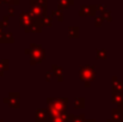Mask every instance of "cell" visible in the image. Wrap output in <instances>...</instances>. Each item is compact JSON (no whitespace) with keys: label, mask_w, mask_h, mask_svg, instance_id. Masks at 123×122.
<instances>
[{"label":"cell","mask_w":123,"mask_h":122,"mask_svg":"<svg viewBox=\"0 0 123 122\" xmlns=\"http://www.w3.org/2000/svg\"><path fill=\"white\" fill-rule=\"evenodd\" d=\"M42 26H43V25L41 24L40 19H35V22H34L32 25L26 30V32H30V31H31V32H40L41 29H42Z\"/></svg>","instance_id":"obj_9"},{"label":"cell","mask_w":123,"mask_h":122,"mask_svg":"<svg viewBox=\"0 0 123 122\" xmlns=\"http://www.w3.org/2000/svg\"><path fill=\"white\" fill-rule=\"evenodd\" d=\"M8 16H13L14 14V8L12 7V6H8Z\"/></svg>","instance_id":"obj_23"},{"label":"cell","mask_w":123,"mask_h":122,"mask_svg":"<svg viewBox=\"0 0 123 122\" xmlns=\"http://www.w3.org/2000/svg\"><path fill=\"white\" fill-rule=\"evenodd\" d=\"M30 4H36L40 5L41 7L47 10V0H30Z\"/></svg>","instance_id":"obj_17"},{"label":"cell","mask_w":123,"mask_h":122,"mask_svg":"<svg viewBox=\"0 0 123 122\" xmlns=\"http://www.w3.org/2000/svg\"><path fill=\"white\" fill-rule=\"evenodd\" d=\"M0 122H2V121H0Z\"/></svg>","instance_id":"obj_28"},{"label":"cell","mask_w":123,"mask_h":122,"mask_svg":"<svg viewBox=\"0 0 123 122\" xmlns=\"http://www.w3.org/2000/svg\"><path fill=\"white\" fill-rule=\"evenodd\" d=\"M96 11H97V6L94 5H82L80 7V16L82 17H86V16H94L96 14Z\"/></svg>","instance_id":"obj_8"},{"label":"cell","mask_w":123,"mask_h":122,"mask_svg":"<svg viewBox=\"0 0 123 122\" xmlns=\"http://www.w3.org/2000/svg\"><path fill=\"white\" fill-rule=\"evenodd\" d=\"M79 34H80V31H79V28H77V26H71L68 29V36L69 37L77 39V37H79Z\"/></svg>","instance_id":"obj_14"},{"label":"cell","mask_w":123,"mask_h":122,"mask_svg":"<svg viewBox=\"0 0 123 122\" xmlns=\"http://www.w3.org/2000/svg\"><path fill=\"white\" fill-rule=\"evenodd\" d=\"M5 2H7L10 5H18L20 2V0H5Z\"/></svg>","instance_id":"obj_22"},{"label":"cell","mask_w":123,"mask_h":122,"mask_svg":"<svg viewBox=\"0 0 123 122\" xmlns=\"http://www.w3.org/2000/svg\"><path fill=\"white\" fill-rule=\"evenodd\" d=\"M8 26V16L2 17V20H0V28H6Z\"/></svg>","instance_id":"obj_20"},{"label":"cell","mask_w":123,"mask_h":122,"mask_svg":"<svg viewBox=\"0 0 123 122\" xmlns=\"http://www.w3.org/2000/svg\"><path fill=\"white\" fill-rule=\"evenodd\" d=\"M51 72H53V74H54L59 80H62V68H61V67L54 65L53 68H51Z\"/></svg>","instance_id":"obj_11"},{"label":"cell","mask_w":123,"mask_h":122,"mask_svg":"<svg viewBox=\"0 0 123 122\" xmlns=\"http://www.w3.org/2000/svg\"><path fill=\"white\" fill-rule=\"evenodd\" d=\"M4 32H2V28H0V37H1V35H2Z\"/></svg>","instance_id":"obj_24"},{"label":"cell","mask_w":123,"mask_h":122,"mask_svg":"<svg viewBox=\"0 0 123 122\" xmlns=\"http://www.w3.org/2000/svg\"><path fill=\"white\" fill-rule=\"evenodd\" d=\"M67 98H48L49 113L50 117H59L62 116L67 105Z\"/></svg>","instance_id":"obj_1"},{"label":"cell","mask_w":123,"mask_h":122,"mask_svg":"<svg viewBox=\"0 0 123 122\" xmlns=\"http://www.w3.org/2000/svg\"><path fill=\"white\" fill-rule=\"evenodd\" d=\"M57 1H59V8L60 10H65V8H67V7H69L74 4L73 0H57Z\"/></svg>","instance_id":"obj_12"},{"label":"cell","mask_w":123,"mask_h":122,"mask_svg":"<svg viewBox=\"0 0 123 122\" xmlns=\"http://www.w3.org/2000/svg\"><path fill=\"white\" fill-rule=\"evenodd\" d=\"M2 1H4V2H5V0H2Z\"/></svg>","instance_id":"obj_27"},{"label":"cell","mask_w":123,"mask_h":122,"mask_svg":"<svg viewBox=\"0 0 123 122\" xmlns=\"http://www.w3.org/2000/svg\"><path fill=\"white\" fill-rule=\"evenodd\" d=\"M80 79L82 81H90L94 79V67L93 66H85L80 71Z\"/></svg>","instance_id":"obj_4"},{"label":"cell","mask_w":123,"mask_h":122,"mask_svg":"<svg viewBox=\"0 0 123 122\" xmlns=\"http://www.w3.org/2000/svg\"><path fill=\"white\" fill-rule=\"evenodd\" d=\"M2 2H4V1H2V0H0V5H1V4H2Z\"/></svg>","instance_id":"obj_26"},{"label":"cell","mask_w":123,"mask_h":122,"mask_svg":"<svg viewBox=\"0 0 123 122\" xmlns=\"http://www.w3.org/2000/svg\"><path fill=\"white\" fill-rule=\"evenodd\" d=\"M102 23H103V18H102V17H96V19H94V24H96V26H100Z\"/></svg>","instance_id":"obj_21"},{"label":"cell","mask_w":123,"mask_h":122,"mask_svg":"<svg viewBox=\"0 0 123 122\" xmlns=\"http://www.w3.org/2000/svg\"><path fill=\"white\" fill-rule=\"evenodd\" d=\"M102 13V18H103V20H111V14H110V12H108L106 10L105 11H103V12H100Z\"/></svg>","instance_id":"obj_19"},{"label":"cell","mask_w":123,"mask_h":122,"mask_svg":"<svg viewBox=\"0 0 123 122\" xmlns=\"http://www.w3.org/2000/svg\"><path fill=\"white\" fill-rule=\"evenodd\" d=\"M30 13L32 14V17L35 19H40L43 16H45L47 13V10L41 7L40 5H36V4H30Z\"/></svg>","instance_id":"obj_5"},{"label":"cell","mask_w":123,"mask_h":122,"mask_svg":"<svg viewBox=\"0 0 123 122\" xmlns=\"http://www.w3.org/2000/svg\"><path fill=\"white\" fill-rule=\"evenodd\" d=\"M13 35L12 32H4L0 37V43H13Z\"/></svg>","instance_id":"obj_10"},{"label":"cell","mask_w":123,"mask_h":122,"mask_svg":"<svg viewBox=\"0 0 123 122\" xmlns=\"http://www.w3.org/2000/svg\"><path fill=\"white\" fill-rule=\"evenodd\" d=\"M6 103H8L10 107H13V108H19V93L18 92H13V93H10L8 97H6L4 99Z\"/></svg>","instance_id":"obj_6"},{"label":"cell","mask_w":123,"mask_h":122,"mask_svg":"<svg viewBox=\"0 0 123 122\" xmlns=\"http://www.w3.org/2000/svg\"><path fill=\"white\" fill-rule=\"evenodd\" d=\"M73 103H74V108H75V109H79V108H84V107H85V99H84L82 97L75 98Z\"/></svg>","instance_id":"obj_16"},{"label":"cell","mask_w":123,"mask_h":122,"mask_svg":"<svg viewBox=\"0 0 123 122\" xmlns=\"http://www.w3.org/2000/svg\"><path fill=\"white\" fill-rule=\"evenodd\" d=\"M29 50L31 51V53H30V58H31V60H30V61H31V64H32V65L41 62L42 60L44 59V49L42 48L41 45L31 44Z\"/></svg>","instance_id":"obj_2"},{"label":"cell","mask_w":123,"mask_h":122,"mask_svg":"<svg viewBox=\"0 0 123 122\" xmlns=\"http://www.w3.org/2000/svg\"><path fill=\"white\" fill-rule=\"evenodd\" d=\"M96 54H97V59H102V60L105 59V56H106V53H105L104 49H97Z\"/></svg>","instance_id":"obj_18"},{"label":"cell","mask_w":123,"mask_h":122,"mask_svg":"<svg viewBox=\"0 0 123 122\" xmlns=\"http://www.w3.org/2000/svg\"><path fill=\"white\" fill-rule=\"evenodd\" d=\"M85 122H94V120H86Z\"/></svg>","instance_id":"obj_25"},{"label":"cell","mask_w":123,"mask_h":122,"mask_svg":"<svg viewBox=\"0 0 123 122\" xmlns=\"http://www.w3.org/2000/svg\"><path fill=\"white\" fill-rule=\"evenodd\" d=\"M35 22L32 14L30 12H22L20 16H19V24L20 26H23L25 29V31L32 25V23Z\"/></svg>","instance_id":"obj_3"},{"label":"cell","mask_w":123,"mask_h":122,"mask_svg":"<svg viewBox=\"0 0 123 122\" xmlns=\"http://www.w3.org/2000/svg\"><path fill=\"white\" fill-rule=\"evenodd\" d=\"M36 122H50V113L45 109H37Z\"/></svg>","instance_id":"obj_7"},{"label":"cell","mask_w":123,"mask_h":122,"mask_svg":"<svg viewBox=\"0 0 123 122\" xmlns=\"http://www.w3.org/2000/svg\"><path fill=\"white\" fill-rule=\"evenodd\" d=\"M40 22H41V24L43 26H51V24H53V19H51V17L50 16H43L42 18H40Z\"/></svg>","instance_id":"obj_13"},{"label":"cell","mask_w":123,"mask_h":122,"mask_svg":"<svg viewBox=\"0 0 123 122\" xmlns=\"http://www.w3.org/2000/svg\"><path fill=\"white\" fill-rule=\"evenodd\" d=\"M51 16L56 17L59 22H62V20H63V13H62V10H60V8L53 10V11H51Z\"/></svg>","instance_id":"obj_15"}]
</instances>
